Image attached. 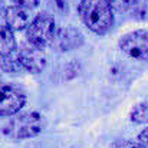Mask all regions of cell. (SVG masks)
Masks as SVG:
<instances>
[{
  "mask_svg": "<svg viewBox=\"0 0 148 148\" xmlns=\"http://www.w3.org/2000/svg\"><path fill=\"white\" fill-rule=\"evenodd\" d=\"M3 19L6 22V26L10 30H26V27L30 23V14L26 9L17 7V6H9L4 9Z\"/></svg>",
  "mask_w": 148,
  "mask_h": 148,
  "instance_id": "8",
  "label": "cell"
},
{
  "mask_svg": "<svg viewBox=\"0 0 148 148\" xmlns=\"http://www.w3.org/2000/svg\"><path fill=\"white\" fill-rule=\"evenodd\" d=\"M138 143L143 144L145 148L148 147V127L140 132V135H138Z\"/></svg>",
  "mask_w": 148,
  "mask_h": 148,
  "instance_id": "17",
  "label": "cell"
},
{
  "mask_svg": "<svg viewBox=\"0 0 148 148\" xmlns=\"http://www.w3.org/2000/svg\"><path fill=\"white\" fill-rule=\"evenodd\" d=\"M26 103V94L16 85H0V116H13Z\"/></svg>",
  "mask_w": 148,
  "mask_h": 148,
  "instance_id": "5",
  "label": "cell"
},
{
  "mask_svg": "<svg viewBox=\"0 0 148 148\" xmlns=\"http://www.w3.org/2000/svg\"><path fill=\"white\" fill-rule=\"evenodd\" d=\"M128 12H130L134 17L144 19V17L147 16V4H145L144 0H132Z\"/></svg>",
  "mask_w": 148,
  "mask_h": 148,
  "instance_id": "12",
  "label": "cell"
},
{
  "mask_svg": "<svg viewBox=\"0 0 148 148\" xmlns=\"http://www.w3.org/2000/svg\"><path fill=\"white\" fill-rule=\"evenodd\" d=\"M84 43V35L76 27H65L56 30L52 45L60 52H68L81 48Z\"/></svg>",
  "mask_w": 148,
  "mask_h": 148,
  "instance_id": "7",
  "label": "cell"
},
{
  "mask_svg": "<svg viewBox=\"0 0 148 148\" xmlns=\"http://www.w3.org/2000/svg\"><path fill=\"white\" fill-rule=\"evenodd\" d=\"M12 3H14V6L22 7V9H35L39 4V0H12Z\"/></svg>",
  "mask_w": 148,
  "mask_h": 148,
  "instance_id": "15",
  "label": "cell"
},
{
  "mask_svg": "<svg viewBox=\"0 0 148 148\" xmlns=\"http://www.w3.org/2000/svg\"><path fill=\"white\" fill-rule=\"evenodd\" d=\"M0 68H1V71L9 72V73H16L19 71H23L20 66V62L17 59L16 52L12 55H7V56H1L0 58Z\"/></svg>",
  "mask_w": 148,
  "mask_h": 148,
  "instance_id": "10",
  "label": "cell"
},
{
  "mask_svg": "<svg viewBox=\"0 0 148 148\" xmlns=\"http://www.w3.org/2000/svg\"><path fill=\"white\" fill-rule=\"evenodd\" d=\"M111 148H145L138 141H131V140H124V141H116L112 144Z\"/></svg>",
  "mask_w": 148,
  "mask_h": 148,
  "instance_id": "14",
  "label": "cell"
},
{
  "mask_svg": "<svg viewBox=\"0 0 148 148\" xmlns=\"http://www.w3.org/2000/svg\"><path fill=\"white\" fill-rule=\"evenodd\" d=\"M56 30L58 29L53 16L49 13H39L30 20L29 26L26 27L27 43L45 49L48 45H52Z\"/></svg>",
  "mask_w": 148,
  "mask_h": 148,
  "instance_id": "3",
  "label": "cell"
},
{
  "mask_svg": "<svg viewBox=\"0 0 148 148\" xmlns=\"http://www.w3.org/2000/svg\"><path fill=\"white\" fill-rule=\"evenodd\" d=\"M78 12L84 25L95 35H106L114 26V12L106 0H81Z\"/></svg>",
  "mask_w": 148,
  "mask_h": 148,
  "instance_id": "1",
  "label": "cell"
},
{
  "mask_svg": "<svg viewBox=\"0 0 148 148\" xmlns=\"http://www.w3.org/2000/svg\"><path fill=\"white\" fill-rule=\"evenodd\" d=\"M50 1H52V4L55 6L56 10H59L62 13H66L68 12V3H66V0H50Z\"/></svg>",
  "mask_w": 148,
  "mask_h": 148,
  "instance_id": "16",
  "label": "cell"
},
{
  "mask_svg": "<svg viewBox=\"0 0 148 148\" xmlns=\"http://www.w3.org/2000/svg\"><path fill=\"white\" fill-rule=\"evenodd\" d=\"M130 119L135 124H148V103H137L130 112Z\"/></svg>",
  "mask_w": 148,
  "mask_h": 148,
  "instance_id": "11",
  "label": "cell"
},
{
  "mask_svg": "<svg viewBox=\"0 0 148 148\" xmlns=\"http://www.w3.org/2000/svg\"><path fill=\"white\" fill-rule=\"evenodd\" d=\"M112 12H128L132 0H106Z\"/></svg>",
  "mask_w": 148,
  "mask_h": 148,
  "instance_id": "13",
  "label": "cell"
},
{
  "mask_svg": "<svg viewBox=\"0 0 148 148\" xmlns=\"http://www.w3.org/2000/svg\"><path fill=\"white\" fill-rule=\"evenodd\" d=\"M16 55L23 71H27L30 73H40L46 68V56L40 48L25 43L19 49H16Z\"/></svg>",
  "mask_w": 148,
  "mask_h": 148,
  "instance_id": "6",
  "label": "cell"
},
{
  "mask_svg": "<svg viewBox=\"0 0 148 148\" xmlns=\"http://www.w3.org/2000/svg\"><path fill=\"white\" fill-rule=\"evenodd\" d=\"M0 82H1V76H0ZM0 85H1V84H0Z\"/></svg>",
  "mask_w": 148,
  "mask_h": 148,
  "instance_id": "19",
  "label": "cell"
},
{
  "mask_svg": "<svg viewBox=\"0 0 148 148\" xmlns=\"http://www.w3.org/2000/svg\"><path fill=\"white\" fill-rule=\"evenodd\" d=\"M119 48L130 58L148 60V30L140 29L124 35L119 39Z\"/></svg>",
  "mask_w": 148,
  "mask_h": 148,
  "instance_id": "4",
  "label": "cell"
},
{
  "mask_svg": "<svg viewBox=\"0 0 148 148\" xmlns=\"http://www.w3.org/2000/svg\"><path fill=\"white\" fill-rule=\"evenodd\" d=\"M16 49L17 48L13 30H10L6 25H0V58L14 53Z\"/></svg>",
  "mask_w": 148,
  "mask_h": 148,
  "instance_id": "9",
  "label": "cell"
},
{
  "mask_svg": "<svg viewBox=\"0 0 148 148\" xmlns=\"http://www.w3.org/2000/svg\"><path fill=\"white\" fill-rule=\"evenodd\" d=\"M4 9H6V6H4V0H0V17H3Z\"/></svg>",
  "mask_w": 148,
  "mask_h": 148,
  "instance_id": "18",
  "label": "cell"
},
{
  "mask_svg": "<svg viewBox=\"0 0 148 148\" xmlns=\"http://www.w3.org/2000/svg\"><path fill=\"white\" fill-rule=\"evenodd\" d=\"M45 128V119L39 112H23L12 118L4 127V135L12 140L23 141L39 135Z\"/></svg>",
  "mask_w": 148,
  "mask_h": 148,
  "instance_id": "2",
  "label": "cell"
}]
</instances>
